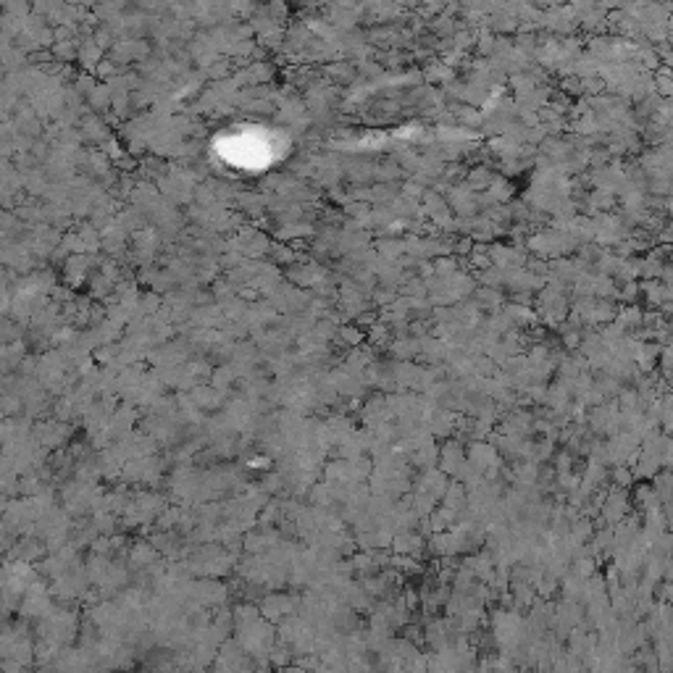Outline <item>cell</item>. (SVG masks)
I'll return each mask as SVG.
<instances>
[{
    "mask_svg": "<svg viewBox=\"0 0 673 673\" xmlns=\"http://www.w3.org/2000/svg\"><path fill=\"white\" fill-rule=\"evenodd\" d=\"M284 673H305V671H303V668H287Z\"/></svg>",
    "mask_w": 673,
    "mask_h": 673,
    "instance_id": "1",
    "label": "cell"
}]
</instances>
